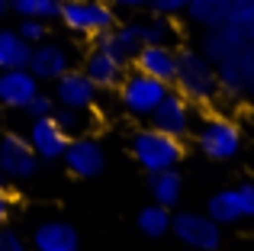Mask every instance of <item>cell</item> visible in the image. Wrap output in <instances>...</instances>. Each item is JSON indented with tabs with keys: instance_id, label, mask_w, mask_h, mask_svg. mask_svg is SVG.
I'll return each mask as SVG.
<instances>
[{
	"instance_id": "cell-8",
	"label": "cell",
	"mask_w": 254,
	"mask_h": 251,
	"mask_svg": "<svg viewBox=\"0 0 254 251\" xmlns=\"http://www.w3.org/2000/svg\"><path fill=\"white\" fill-rule=\"evenodd\" d=\"M64 168L71 171L74 177H84V181H90V177H100L106 168V151L103 145L97 142V138L87 132V135H77L68 142V148H64L62 155Z\"/></svg>"
},
{
	"instance_id": "cell-14",
	"label": "cell",
	"mask_w": 254,
	"mask_h": 251,
	"mask_svg": "<svg viewBox=\"0 0 254 251\" xmlns=\"http://www.w3.org/2000/svg\"><path fill=\"white\" fill-rule=\"evenodd\" d=\"M97 45H103L110 55H116L119 62L132 64V58L138 55V49L145 45L142 39V23L138 19H129V23H116L113 29H106L103 36L97 39Z\"/></svg>"
},
{
	"instance_id": "cell-30",
	"label": "cell",
	"mask_w": 254,
	"mask_h": 251,
	"mask_svg": "<svg viewBox=\"0 0 254 251\" xmlns=\"http://www.w3.org/2000/svg\"><path fill=\"white\" fill-rule=\"evenodd\" d=\"M0 251H32V248L26 245V239L16 232V229L0 226Z\"/></svg>"
},
{
	"instance_id": "cell-20",
	"label": "cell",
	"mask_w": 254,
	"mask_h": 251,
	"mask_svg": "<svg viewBox=\"0 0 254 251\" xmlns=\"http://www.w3.org/2000/svg\"><path fill=\"white\" fill-rule=\"evenodd\" d=\"M148 190H151V200H155V203L174 209L180 203V190H184L180 171L168 168V171H155V174H148Z\"/></svg>"
},
{
	"instance_id": "cell-33",
	"label": "cell",
	"mask_w": 254,
	"mask_h": 251,
	"mask_svg": "<svg viewBox=\"0 0 254 251\" xmlns=\"http://www.w3.org/2000/svg\"><path fill=\"white\" fill-rule=\"evenodd\" d=\"M116 10H148L151 0H110Z\"/></svg>"
},
{
	"instance_id": "cell-32",
	"label": "cell",
	"mask_w": 254,
	"mask_h": 251,
	"mask_svg": "<svg viewBox=\"0 0 254 251\" xmlns=\"http://www.w3.org/2000/svg\"><path fill=\"white\" fill-rule=\"evenodd\" d=\"M184 6H187V0H151L148 10L164 13V16H177V13H184Z\"/></svg>"
},
{
	"instance_id": "cell-12",
	"label": "cell",
	"mask_w": 254,
	"mask_h": 251,
	"mask_svg": "<svg viewBox=\"0 0 254 251\" xmlns=\"http://www.w3.org/2000/svg\"><path fill=\"white\" fill-rule=\"evenodd\" d=\"M81 71L97 84V90H116L119 81H123V74H126V62H119L116 55H110L103 45H93V49L87 52Z\"/></svg>"
},
{
	"instance_id": "cell-28",
	"label": "cell",
	"mask_w": 254,
	"mask_h": 251,
	"mask_svg": "<svg viewBox=\"0 0 254 251\" xmlns=\"http://www.w3.org/2000/svg\"><path fill=\"white\" fill-rule=\"evenodd\" d=\"M55 107H58L55 97L45 94V90H39V94H36V97H32V100L23 107V113L29 116V120H42V116H52V113H55Z\"/></svg>"
},
{
	"instance_id": "cell-2",
	"label": "cell",
	"mask_w": 254,
	"mask_h": 251,
	"mask_svg": "<svg viewBox=\"0 0 254 251\" xmlns=\"http://www.w3.org/2000/svg\"><path fill=\"white\" fill-rule=\"evenodd\" d=\"M129 151H132L138 168H145V174H155V171H168V168L180 164V158H184V138H174L168 132L148 126V129L132 132Z\"/></svg>"
},
{
	"instance_id": "cell-10",
	"label": "cell",
	"mask_w": 254,
	"mask_h": 251,
	"mask_svg": "<svg viewBox=\"0 0 254 251\" xmlns=\"http://www.w3.org/2000/svg\"><path fill=\"white\" fill-rule=\"evenodd\" d=\"M42 90V81L29 68H3L0 71V107L23 110Z\"/></svg>"
},
{
	"instance_id": "cell-22",
	"label": "cell",
	"mask_w": 254,
	"mask_h": 251,
	"mask_svg": "<svg viewBox=\"0 0 254 251\" xmlns=\"http://www.w3.org/2000/svg\"><path fill=\"white\" fill-rule=\"evenodd\" d=\"M206 216H212L219 226H235V222H242L245 216H242V203H238L235 187H225V190H219V193H212L209 203H206Z\"/></svg>"
},
{
	"instance_id": "cell-16",
	"label": "cell",
	"mask_w": 254,
	"mask_h": 251,
	"mask_svg": "<svg viewBox=\"0 0 254 251\" xmlns=\"http://www.w3.org/2000/svg\"><path fill=\"white\" fill-rule=\"evenodd\" d=\"M71 138L62 132V126H58L52 116H42V120H32L29 126V145L36 148L39 161H58V158L64 155V148H68Z\"/></svg>"
},
{
	"instance_id": "cell-1",
	"label": "cell",
	"mask_w": 254,
	"mask_h": 251,
	"mask_svg": "<svg viewBox=\"0 0 254 251\" xmlns=\"http://www.w3.org/2000/svg\"><path fill=\"white\" fill-rule=\"evenodd\" d=\"M174 90L193 103V107H209L222 90H219L216 64L199 49H180L177 52V71H174Z\"/></svg>"
},
{
	"instance_id": "cell-23",
	"label": "cell",
	"mask_w": 254,
	"mask_h": 251,
	"mask_svg": "<svg viewBox=\"0 0 254 251\" xmlns=\"http://www.w3.org/2000/svg\"><path fill=\"white\" fill-rule=\"evenodd\" d=\"M171 219L174 213L168 206H161V203H151V206H145L142 213H138L135 226L142 235H148V239H164V235L171 232Z\"/></svg>"
},
{
	"instance_id": "cell-13",
	"label": "cell",
	"mask_w": 254,
	"mask_h": 251,
	"mask_svg": "<svg viewBox=\"0 0 254 251\" xmlns=\"http://www.w3.org/2000/svg\"><path fill=\"white\" fill-rule=\"evenodd\" d=\"M132 68L145 71V74L158 77L164 84H174V71H177V52L168 42H145L138 55L132 58Z\"/></svg>"
},
{
	"instance_id": "cell-27",
	"label": "cell",
	"mask_w": 254,
	"mask_h": 251,
	"mask_svg": "<svg viewBox=\"0 0 254 251\" xmlns=\"http://www.w3.org/2000/svg\"><path fill=\"white\" fill-rule=\"evenodd\" d=\"M199 52H203V55L209 58L212 64H216V62H222V58L229 55V52H232V42H229V36H225V29H222V26H216V29H206Z\"/></svg>"
},
{
	"instance_id": "cell-37",
	"label": "cell",
	"mask_w": 254,
	"mask_h": 251,
	"mask_svg": "<svg viewBox=\"0 0 254 251\" xmlns=\"http://www.w3.org/2000/svg\"><path fill=\"white\" fill-rule=\"evenodd\" d=\"M251 45H254V36H251Z\"/></svg>"
},
{
	"instance_id": "cell-3",
	"label": "cell",
	"mask_w": 254,
	"mask_h": 251,
	"mask_svg": "<svg viewBox=\"0 0 254 251\" xmlns=\"http://www.w3.org/2000/svg\"><path fill=\"white\" fill-rule=\"evenodd\" d=\"M58 19H62L64 29L77 32V36H87L97 42L106 29L119 23L116 6L110 0H62V10H58Z\"/></svg>"
},
{
	"instance_id": "cell-15",
	"label": "cell",
	"mask_w": 254,
	"mask_h": 251,
	"mask_svg": "<svg viewBox=\"0 0 254 251\" xmlns=\"http://www.w3.org/2000/svg\"><path fill=\"white\" fill-rule=\"evenodd\" d=\"M71 68V52L58 42H39L32 45V55H29V71L39 77V81H52L55 84L64 71Z\"/></svg>"
},
{
	"instance_id": "cell-7",
	"label": "cell",
	"mask_w": 254,
	"mask_h": 251,
	"mask_svg": "<svg viewBox=\"0 0 254 251\" xmlns=\"http://www.w3.org/2000/svg\"><path fill=\"white\" fill-rule=\"evenodd\" d=\"M148 120H151V126H155V129L168 132V135H174V138H187L193 129H196V107H193L187 97H180L177 90L171 87Z\"/></svg>"
},
{
	"instance_id": "cell-9",
	"label": "cell",
	"mask_w": 254,
	"mask_h": 251,
	"mask_svg": "<svg viewBox=\"0 0 254 251\" xmlns=\"http://www.w3.org/2000/svg\"><path fill=\"white\" fill-rule=\"evenodd\" d=\"M39 171V155L23 135H3L0 138V174L6 181H29Z\"/></svg>"
},
{
	"instance_id": "cell-21",
	"label": "cell",
	"mask_w": 254,
	"mask_h": 251,
	"mask_svg": "<svg viewBox=\"0 0 254 251\" xmlns=\"http://www.w3.org/2000/svg\"><path fill=\"white\" fill-rule=\"evenodd\" d=\"M32 45L16 29H0V71L3 68H29Z\"/></svg>"
},
{
	"instance_id": "cell-19",
	"label": "cell",
	"mask_w": 254,
	"mask_h": 251,
	"mask_svg": "<svg viewBox=\"0 0 254 251\" xmlns=\"http://www.w3.org/2000/svg\"><path fill=\"white\" fill-rule=\"evenodd\" d=\"M232 0H187L184 13L193 26L199 29H216V26L225 23V13H229Z\"/></svg>"
},
{
	"instance_id": "cell-24",
	"label": "cell",
	"mask_w": 254,
	"mask_h": 251,
	"mask_svg": "<svg viewBox=\"0 0 254 251\" xmlns=\"http://www.w3.org/2000/svg\"><path fill=\"white\" fill-rule=\"evenodd\" d=\"M52 120L62 126V132L68 138H77V135H87L93 126V116L90 110H77V107H55V113H52Z\"/></svg>"
},
{
	"instance_id": "cell-6",
	"label": "cell",
	"mask_w": 254,
	"mask_h": 251,
	"mask_svg": "<svg viewBox=\"0 0 254 251\" xmlns=\"http://www.w3.org/2000/svg\"><path fill=\"white\" fill-rule=\"evenodd\" d=\"M171 232L174 239L190 251H219L222 248V226L206 213H174L171 219Z\"/></svg>"
},
{
	"instance_id": "cell-35",
	"label": "cell",
	"mask_w": 254,
	"mask_h": 251,
	"mask_svg": "<svg viewBox=\"0 0 254 251\" xmlns=\"http://www.w3.org/2000/svg\"><path fill=\"white\" fill-rule=\"evenodd\" d=\"M6 13H10V3H6V0H0V16H6Z\"/></svg>"
},
{
	"instance_id": "cell-17",
	"label": "cell",
	"mask_w": 254,
	"mask_h": 251,
	"mask_svg": "<svg viewBox=\"0 0 254 251\" xmlns=\"http://www.w3.org/2000/svg\"><path fill=\"white\" fill-rule=\"evenodd\" d=\"M36 251H77V229L64 219H49L32 229Z\"/></svg>"
},
{
	"instance_id": "cell-4",
	"label": "cell",
	"mask_w": 254,
	"mask_h": 251,
	"mask_svg": "<svg viewBox=\"0 0 254 251\" xmlns=\"http://www.w3.org/2000/svg\"><path fill=\"white\" fill-rule=\"evenodd\" d=\"M168 90H171V84H164V81H158V77L145 74V71L132 68V71L123 74L116 94H119V103H123V110L129 116H135V120H148V116L155 113V107L164 100Z\"/></svg>"
},
{
	"instance_id": "cell-31",
	"label": "cell",
	"mask_w": 254,
	"mask_h": 251,
	"mask_svg": "<svg viewBox=\"0 0 254 251\" xmlns=\"http://www.w3.org/2000/svg\"><path fill=\"white\" fill-rule=\"evenodd\" d=\"M238 203H242V216L245 219H254V181H242L235 187Z\"/></svg>"
},
{
	"instance_id": "cell-25",
	"label": "cell",
	"mask_w": 254,
	"mask_h": 251,
	"mask_svg": "<svg viewBox=\"0 0 254 251\" xmlns=\"http://www.w3.org/2000/svg\"><path fill=\"white\" fill-rule=\"evenodd\" d=\"M10 3V13H16L19 19H58V10H62V0H6Z\"/></svg>"
},
{
	"instance_id": "cell-26",
	"label": "cell",
	"mask_w": 254,
	"mask_h": 251,
	"mask_svg": "<svg viewBox=\"0 0 254 251\" xmlns=\"http://www.w3.org/2000/svg\"><path fill=\"white\" fill-rule=\"evenodd\" d=\"M142 23V39L145 42H168L174 36V16H164V13L148 10V16L138 19Z\"/></svg>"
},
{
	"instance_id": "cell-11",
	"label": "cell",
	"mask_w": 254,
	"mask_h": 251,
	"mask_svg": "<svg viewBox=\"0 0 254 251\" xmlns=\"http://www.w3.org/2000/svg\"><path fill=\"white\" fill-rule=\"evenodd\" d=\"M58 107H77V110H93L97 103V84L84 74V71L68 68L62 77L55 81V90H52Z\"/></svg>"
},
{
	"instance_id": "cell-5",
	"label": "cell",
	"mask_w": 254,
	"mask_h": 251,
	"mask_svg": "<svg viewBox=\"0 0 254 251\" xmlns=\"http://www.w3.org/2000/svg\"><path fill=\"white\" fill-rule=\"evenodd\" d=\"M193 135H196L199 151H203L209 161H232V158H238V151H242V129H238L235 120H229V116H222V113L206 116V120L193 129Z\"/></svg>"
},
{
	"instance_id": "cell-18",
	"label": "cell",
	"mask_w": 254,
	"mask_h": 251,
	"mask_svg": "<svg viewBox=\"0 0 254 251\" xmlns=\"http://www.w3.org/2000/svg\"><path fill=\"white\" fill-rule=\"evenodd\" d=\"M222 29H225V36H229L232 49L251 42V36H254V0H232Z\"/></svg>"
},
{
	"instance_id": "cell-36",
	"label": "cell",
	"mask_w": 254,
	"mask_h": 251,
	"mask_svg": "<svg viewBox=\"0 0 254 251\" xmlns=\"http://www.w3.org/2000/svg\"><path fill=\"white\" fill-rule=\"evenodd\" d=\"M0 190H3V174H0Z\"/></svg>"
},
{
	"instance_id": "cell-34",
	"label": "cell",
	"mask_w": 254,
	"mask_h": 251,
	"mask_svg": "<svg viewBox=\"0 0 254 251\" xmlns=\"http://www.w3.org/2000/svg\"><path fill=\"white\" fill-rule=\"evenodd\" d=\"M10 209H13V200L6 196V190H0V226L10 219Z\"/></svg>"
},
{
	"instance_id": "cell-29",
	"label": "cell",
	"mask_w": 254,
	"mask_h": 251,
	"mask_svg": "<svg viewBox=\"0 0 254 251\" xmlns=\"http://www.w3.org/2000/svg\"><path fill=\"white\" fill-rule=\"evenodd\" d=\"M16 32L29 45H39V42H45V39H49V23H45V19H19Z\"/></svg>"
}]
</instances>
